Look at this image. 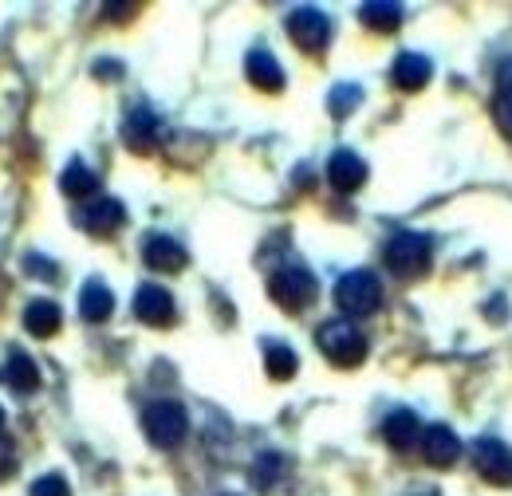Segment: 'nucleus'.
<instances>
[{"mask_svg":"<svg viewBox=\"0 0 512 496\" xmlns=\"http://www.w3.org/2000/svg\"><path fill=\"white\" fill-rule=\"evenodd\" d=\"M316 347L335 367H359L367 359V335L351 319H327L316 331Z\"/></svg>","mask_w":512,"mask_h":496,"instance_id":"nucleus-1","label":"nucleus"},{"mask_svg":"<svg viewBox=\"0 0 512 496\" xmlns=\"http://www.w3.org/2000/svg\"><path fill=\"white\" fill-rule=\"evenodd\" d=\"M142 430L150 437V445L158 449H178L186 434H190V418H186V406L174 402V398H158L142 410Z\"/></svg>","mask_w":512,"mask_h":496,"instance_id":"nucleus-2","label":"nucleus"},{"mask_svg":"<svg viewBox=\"0 0 512 496\" xmlns=\"http://www.w3.org/2000/svg\"><path fill=\"white\" fill-rule=\"evenodd\" d=\"M316 292H320V284L304 264H284L268 276V296L284 311H304L316 300Z\"/></svg>","mask_w":512,"mask_h":496,"instance_id":"nucleus-3","label":"nucleus"},{"mask_svg":"<svg viewBox=\"0 0 512 496\" xmlns=\"http://www.w3.org/2000/svg\"><path fill=\"white\" fill-rule=\"evenodd\" d=\"M335 304L347 315H375L383 304V284L371 268H355L347 276H339L335 284Z\"/></svg>","mask_w":512,"mask_h":496,"instance_id":"nucleus-4","label":"nucleus"},{"mask_svg":"<svg viewBox=\"0 0 512 496\" xmlns=\"http://www.w3.org/2000/svg\"><path fill=\"white\" fill-rule=\"evenodd\" d=\"M430 256H434V245H430L426 233H394L383 248L386 268L398 272V276H418V272H426Z\"/></svg>","mask_w":512,"mask_h":496,"instance_id":"nucleus-5","label":"nucleus"},{"mask_svg":"<svg viewBox=\"0 0 512 496\" xmlns=\"http://www.w3.org/2000/svg\"><path fill=\"white\" fill-rule=\"evenodd\" d=\"M284 24H288L292 44H296V48H304V52H323V48H327V40H331V20H327V12L312 8V4L292 8Z\"/></svg>","mask_w":512,"mask_h":496,"instance_id":"nucleus-6","label":"nucleus"},{"mask_svg":"<svg viewBox=\"0 0 512 496\" xmlns=\"http://www.w3.org/2000/svg\"><path fill=\"white\" fill-rule=\"evenodd\" d=\"M473 469L497 485V489H509L512 485V449L497 437H477L473 441Z\"/></svg>","mask_w":512,"mask_h":496,"instance_id":"nucleus-7","label":"nucleus"},{"mask_svg":"<svg viewBox=\"0 0 512 496\" xmlns=\"http://www.w3.org/2000/svg\"><path fill=\"white\" fill-rule=\"evenodd\" d=\"M134 319L146 327H170L178 319V304L162 284H142L134 292Z\"/></svg>","mask_w":512,"mask_h":496,"instance_id":"nucleus-8","label":"nucleus"},{"mask_svg":"<svg viewBox=\"0 0 512 496\" xmlns=\"http://www.w3.org/2000/svg\"><path fill=\"white\" fill-rule=\"evenodd\" d=\"M75 221H79V229H87L91 237H111V233L127 221V209H123L119 197H95V201H87V205L75 213Z\"/></svg>","mask_w":512,"mask_h":496,"instance_id":"nucleus-9","label":"nucleus"},{"mask_svg":"<svg viewBox=\"0 0 512 496\" xmlns=\"http://www.w3.org/2000/svg\"><path fill=\"white\" fill-rule=\"evenodd\" d=\"M142 260H146L150 272H182L186 260H190V252L182 248V241H174L166 233H150L142 241Z\"/></svg>","mask_w":512,"mask_h":496,"instance_id":"nucleus-10","label":"nucleus"},{"mask_svg":"<svg viewBox=\"0 0 512 496\" xmlns=\"http://www.w3.org/2000/svg\"><path fill=\"white\" fill-rule=\"evenodd\" d=\"M158 138H162L158 115H154L150 107H130L127 119H123V142H127L130 150H134V154H146V150L158 146Z\"/></svg>","mask_w":512,"mask_h":496,"instance_id":"nucleus-11","label":"nucleus"},{"mask_svg":"<svg viewBox=\"0 0 512 496\" xmlns=\"http://www.w3.org/2000/svg\"><path fill=\"white\" fill-rule=\"evenodd\" d=\"M327 182L339 189V193H355V189L367 182V162L355 150H335L331 162H327Z\"/></svg>","mask_w":512,"mask_h":496,"instance_id":"nucleus-12","label":"nucleus"},{"mask_svg":"<svg viewBox=\"0 0 512 496\" xmlns=\"http://www.w3.org/2000/svg\"><path fill=\"white\" fill-rule=\"evenodd\" d=\"M430 75H434V63H430V56H422V52H398V60L390 67V79H394V87H402V91L426 87Z\"/></svg>","mask_w":512,"mask_h":496,"instance_id":"nucleus-13","label":"nucleus"},{"mask_svg":"<svg viewBox=\"0 0 512 496\" xmlns=\"http://www.w3.org/2000/svg\"><path fill=\"white\" fill-rule=\"evenodd\" d=\"M245 75H249V83L260 87V91H284V67L276 63V56L268 52V48H253L249 56H245Z\"/></svg>","mask_w":512,"mask_h":496,"instance_id":"nucleus-14","label":"nucleus"},{"mask_svg":"<svg viewBox=\"0 0 512 496\" xmlns=\"http://www.w3.org/2000/svg\"><path fill=\"white\" fill-rule=\"evenodd\" d=\"M422 453H426V461L434 469H449L461 457V437L453 434L449 426H430L426 437H422Z\"/></svg>","mask_w":512,"mask_h":496,"instance_id":"nucleus-15","label":"nucleus"},{"mask_svg":"<svg viewBox=\"0 0 512 496\" xmlns=\"http://www.w3.org/2000/svg\"><path fill=\"white\" fill-rule=\"evenodd\" d=\"M79 315L87 323H107L115 315V296H111V288L103 280H87L79 288Z\"/></svg>","mask_w":512,"mask_h":496,"instance_id":"nucleus-16","label":"nucleus"},{"mask_svg":"<svg viewBox=\"0 0 512 496\" xmlns=\"http://www.w3.org/2000/svg\"><path fill=\"white\" fill-rule=\"evenodd\" d=\"M60 323H64V311H60L56 300H32V304L24 308V331H28V335H36V339L56 335V331H60Z\"/></svg>","mask_w":512,"mask_h":496,"instance_id":"nucleus-17","label":"nucleus"},{"mask_svg":"<svg viewBox=\"0 0 512 496\" xmlns=\"http://www.w3.org/2000/svg\"><path fill=\"white\" fill-rule=\"evenodd\" d=\"M0 378L12 386V390H20V394H32V390H40V367L24 355V351H8V359H4V371Z\"/></svg>","mask_w":512,"mask_h":496,"instance_id":"nucleus-18","label":"nucleus"},{"mask_svg":"<svg viewBox=\"0 0 512 496\" xmlns=\"http://www.w3.org/2000/svg\"><path fill=\"white\" fill-rule=\"evenodd\" d=\"M422 434V426H418V418L410 414V410H394L390 418L383 422V437L390 449H398V453H406V449H414V441Z\"/></svg>","mask_w":512,"mask_h":496,"instance_id":"nucleus-19","label":"nucleus"},{"mask_svg":"<svg viewBox=\"0 0 512 496\" xmlns=\"http://www.w3.org/2000/svg\"><path fill=\"white\" fill-rule=\"evenodd\" d=\"M60 189H64L67 197H75V201H83V197H91L95 189H99V178H95V170L83 162V158H71L64 166V178H60Z\"/></svg>","mask_w":512,"mask_h":496,"instance_id":"nucleus-20","label":"nucleus"},{"mask_svg":"<svg viewBox=\"0 0 512 496\" xmlns=\"http://www.w3.org/2000/svg\"><path fill=\"white\" fill-rule=\"evenodd\" d=\"M284 457L280 453H260L253 461V469H249V481H253V489H260V493H268V489H276V481L284 477Z\"/></svg>","mask_w":512,"mask_h":496,"instance_id":"nucleus-21","label":"nucleus"},{"mask_svg":"<svg viewBox=\"0 0 512 496\" xmlns=\"http://www.w3.org/2000/svg\"><path fill=\"white\" fill-rule=\"evenodd\" d=\"M359 20L367 28H375V32H394L402 24V8L398 4H383V0H371V4L359 8Z\"/></svg>","mask_w":512,"mask_h":496,"instance_id":"nucleus-22","label":"nucleus"},{"mask_svg":"<svg viewBox=\"0 0 512 496\" xmlns=\"http://www.w3.org/2000/svg\"><path fill=\"white\" fill-rule=\"evenodd\" d=\"M264 367H268V378L288 382V378L296 374V367H300V359H296L292 347H284V343H268V347H264Z\"/></svg>","mask_w":512,"mask_h":496,"instance_id":"nucleus-23","label":"nucleus"},{"mask_svg":"<svg viewBox=\"0 0 512 496\" xmlns=\"http://www.w3.org/2000/svg\"><path fill=\"white\" fill-rule=\"evenodd\" d=\"M359 103H363V87L359 83H335L331 95H327V107H331L335 119H347Z\"/></svg>","mask_w":512,"mask_h":496,"instance_id":"nucleus-24","label":"nucleus"},{"mask_svg":"<svg viewBox=\"0 0 512 496\" xmlns=\"http://www.w3.org/2000/svg\"><path fill=\"white\" fill-rule=\"evenodd\" d=\"M493 123L512 142V91H497L493 95Z\"/></svg>","mask_w":512,"mask_h":496,"instance_id":"nucleus-25","label":"nucleus"},{"mask_svg":"<svg viewBox=\"0 0 512 496\" xmlns=\"http://www.w3.org/2000/svg\"><path fill=\"white\" fill-rule=\"evenodd\" d=\"M28 496H71V485H67L60 473H48V477H36Z\"/></svg>","mask_w":512,"mask_h":496,"instance_id":"nucleus-26","label":"nucleus"},{"mask_svg":"<svg viewBox=\"0 0 512 496\" xmlns=\"http://www.w3.org/2000/svg\"><path fill=\"white\" fill-rule=\"evenodd\" d=\"M24 268H28L32 276H40V280H56V276H60V268H56V260H48V256H40V252H28V260H24Z\"/></svg>","mask_w":512,"mask_h":496,"instance_id":"nucleus-27","label":"nucleus"},{"mask_svg":"<svg viewBox=\"0 0 512 496\" xmlns=\"http://www.w3.org/2000/svg\"><path fill=\"white\" fill-rule=\"evenodd\" d=\"M485 315H489L493 323H505V319H509V308H505V296H493V300H489V308H485Z\"/></svg>","mask_w":512,"mask_h":496,"instance_id":"nucleus-28","label":"nucleus"},{"mask_svg":"<svg viewBox=\"0 0 512 496\" xmlns=\"http://www.w3.org/2000/svg\"><path fill=\"white\" fill-rule=\"evenodd\" d=\"M497 91H512V60L497 67Z\"/></svg>","mask_w":512,"mask_h":496,"instance_id":"nucleus-29","label":"nucleus"},{"mask_svg":"<svg viewBox=\"0 0 512 496\" xmlns=\"http://www.w3.org/2000/svg\"><path fill=\"white\" fill-rule=\"evenodd\" d=\"M123 67L119 63H95V75H119Z\"/></svg>","mask_w":512,"mask_h":496,"instance_id":"nucleus-30","label":"nucleus"},{"mask_svg":"<svg viewBox=\"0 0 512 496\" xmlns=\"http://www.w3.org/2000/svg\"><path fill=\"white\" fill-rule=\"evenodd\" d=\"M0 430H4V410H0Z\"/></svg>","mask_w":512,"mask_h":496,"instance_id":"nucleus-31","label":"nucleus"}]
</instances>
